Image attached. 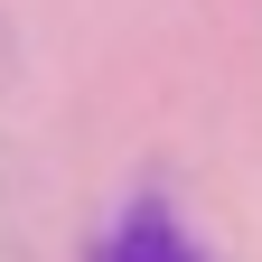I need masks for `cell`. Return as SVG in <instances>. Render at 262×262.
<instances>
[{
  "mask_svg": "<svg viewBox=\"0 0 262 262\" xmlns=\"http://www.w3.org/2000/svg\"><path fill=\"white\" fill-rule=\"evenodd\" d=\"M103 262H196V253L178 244V225H169V206H131V215L113 225V244H103Z\"/></svg>",
  "mask_w": 262,
  "mask_h": 262,
  "instance_id": "1",
  "label": "cell"
}]
</instances>
